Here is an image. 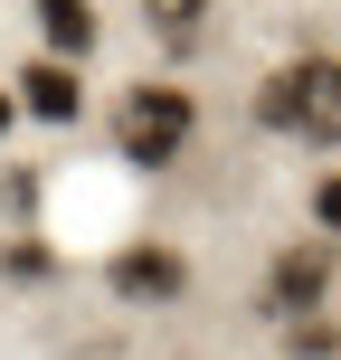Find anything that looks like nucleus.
<instances>
[{"label":"nucleus","instance_id":"nucleus-1","mask_svg":"<svg viewBox=\"0 0 341 360\" xmlns=\"http://www.w3.org/2000/svg\"><path fill=\"white\" fill-rule=\"evenodd\" d=\"M256 124H266V133H285V143L332 152V143H341V57H323V48L285 57V67L256 86Z\"/></svg>","mask_w":341,"mask_h":360},{"label":"nucleus","instance_id":"nucleus-2","mask_svg":"<svg viewBox=\"0 0 341 360\" xmlns=\"http://www.w3.org/2000/svg\"><path fill=\"white\" fill-rule=\"evenodd\" d=\"M190 143H199V95L190 86H171V76L124 86V105H114V162L171 171V162H190Z\"/></svg>","mask_w":341,"mask_h":360},{"label":"nucleus","instance_id":"nucleus-3","mask_svg":"<svg viewBox=\"0 0 341 360\" xmlns=\"http://www.w3.org/2000/svg\"><path fill=\"white\" fill-rule=\"evenodd\" d=\"M105 285L124 294L133 313H171L180 294H190V256L162 247V237H124V247L105 256Z\"/></svg>","mask_w":341,"mask_h":360},{"label":"nucleus","instance_id":"nucleus-4","mask_svg":"<svg viewBox=\"0 0 341 360\" xmlns=\"http://www.w3.org/2000/svg\"><path fill=\"white\" fill-rule=\"evenodd\" d=\"M332 237H304V247H285L266 266V285H256V313L266 323H294V313H323V294H332Z\"/></svg>","mask_w":341,"mask_h":360},{"label":"nucleus","instance_id":"nucleus-5","mask_svg":"<svg viewBox=\"0 0 341 360\" xmlns=\"http://www.w3.org/2000/svg\"><path fill=\"white\" fill-rule=\"evenodd\" d=\"M10 95H19V114H29V124H48V133H67L76 114H86V76H76V57H48V48L10 76Z\"/></svg>","mask_w":341,"mask_h":360},{"label":"nucleus","instance_id":"nucleus-6","mask_svg":"<svg viewBox=\"0 0 341 360\" xmlns=\"http://www.w3.org/2000/svg\"><path fill=\"white\" fill-rule=\"evenodd\" d=\"M143 29L162 57H199L209 48V0H143Z\"/></svg>","mask_w":341,"mask_h":360},{"label":"nucleus","instance_id":"nucleus-7","mask_svg":"<svg viewBox=\"0 0 341 360\" xmlns=\"http://www.w3.org/2000/svg\"><path fill=\"white\" fill-rule=\"evenodd\" d=\"M29 19H38V48L48 57H86L95 48V0H29Z\"/></svg>","mask_w":341,"mask_h":360},{"label":"nucleus","instance_id":"nucleus-8","mask_svg":"<svg viewBox=\"0 0 341 360\" xmlns=\"http://www.w3.org/2000/svg\"><path fill=\"white\" fill-rule=\"evenodd\" d=\"M0 266H10V285H48V275H57V247H48V237H10Z\"/></svg>","mask_w":341,"mask_h":360},{"label":"nucleus","instance_id":"nucleus-9","mask_svg":"<svg viewBox=\"0 0 341 360\" xmlns=\"http://www.w3.org/2000/svg\"><path fill=\"white\" fill-rule=\"evenodd\" d=\"M313 228L341 247V171H323V180H313Z\"/></svg>","mask_w":341,"mask_h":360},{"label":"nucleus","instance_id":"nucleus-10","mask_svg":"<svg viewBox=\"0 0 341 360\" xmlns=\"http://www.w3.org/2000/svg\"><path fill=\"white\" fill-rule=\"evenodd\" d=\"M10 124H19V95H10V86H0V133H10Z\"/></svg>","mask_w":341,"mask_h":360}]
</instances>
